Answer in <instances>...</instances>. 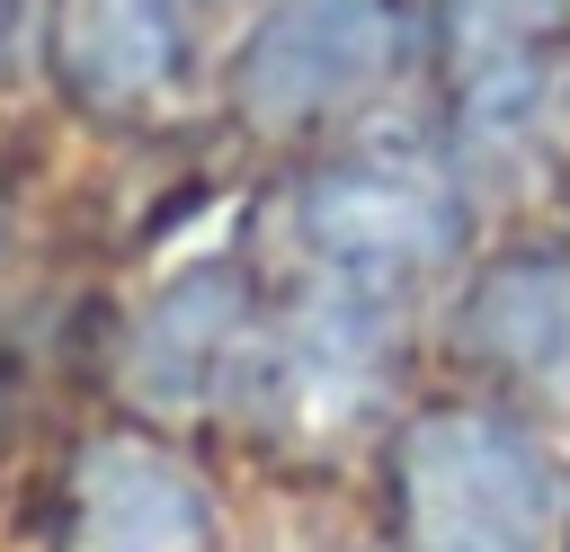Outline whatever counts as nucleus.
Returning <instances> with one entry per match:
<instances>
[{
  "label": "nucleus",
  "instance_id": "7ed1b4c3",
  "mask_svg": "<svg viewBox=\"0 0 570 552\" xmlns=\"http://www.w3.org/2000/svg\"><path fill=\"white\" fill-rule=\"evenodd\" d=\"M401 53V0H267L232 53V98L249 125L294 134L356 107Z\"/></svg>",
  "mask_w": 570,
  "mask_h": 552
},
{
  "label": "nucleus",
  "instance_id": "0eeeda50",
  "mask_svg": "<svg viewBox=\"0 0 570 552\" xmlns=\"http://www.w3.org/2000/svg\"><path fill=\"white\" fill-rule=\"evenodd\" d=\"M53 71L98 116H142L187 71L178 0H53Z\"/></svg>",
  "mask_w": 570,
  "mask_h": 552
},
{
  "label": "nucleus",
  "instance_id": "6e6552de",
  "mask_svg": "<svg viewBox=\"0 0 570 552\" xmlns=\"http://www.w3.org/2000/svg\"><path fill=\"white\" fill-rule=\"evenodd\" d=\"M249 338H258V321H249L240 276H232V267H196V276H178V285L142 312V329H134V347H125V374H134V392H142L151 410H196V401H214L223 383H240Z\"/></svg>",
  "mask_w": 570,
  "mask_h": 552
},
{
  "label": "nucleus",
  "instance_id": "39448f33",
  "mask_svg": "<svg viewBox=\"0 0 570 552\" xmlns=\"http://www.w3.org/2000/svg\"><path fill=\"white\" fill-rule=\"evenodd\" d=\"M62 552H214V499L169 445L98 436L71 472Z\"/></svg>",
  "mask_w": 570,
  "mask_h": 552
},
{
  "label": "nucleus",
  "instance_id": "20e7f679",
  "mask_svg": "<svg viewBox=\"0 0 570 552\" xmlns=\"http://www.w3.org/2000/svg\"><path fill=\"white\" fill-rule=\"evenodd\" d=\"M392 294H356V285H330V276H312L303 285V303L267 329V338H249V383H258V401L285 418V427H303V436H330V427H347L365 401H374V374H383V356H392Z\"/></svg>",
  "mask_w": 570,
  "mask_h": 552
},
{
  "label": "nucleus",
  "instance_id": "f03ea898",
  "mask_svg": "<svg viewBox=\"0 0 570 552\" xmlns=\"http://www.w3.org/2000/svg\"><path fill=\"white\" fill-rule=\"evenodd\" d=\"M294 231H303L312 276L401 303L436 258H454L463 196L445 169H428L410 151H356V160H330L294 196Z\"/></svg>",
  "mask_w": 570,
  "mask_h": 552
},
{
  "label": "nucleus",
  "instance_id": "1a4fd4ad",
  "mask_svg": "<svg viewBox=\"0 0 570 552\" xmlns=\"http://www.w3.org/2000/svg\"><path fill=\"white\" fill-rule=\"evenodd\" d=\"M463 338L517 383L570 374V267L561 258H499L463 294Z\"/></svg>",
  "mask_w": 570,
  "mask_h": 552
},
{
  "label": "nucleus",
  "instance_id": "423d86ee",
  "mask_svg": "<svg viewBox=\"0 0 570 552\" xmlns=\"http://www.w3.org/2000/svg\"><path fill=\"white\" fill-rule=\"evenodd\" d=\"M570 0H436V53L481 134H525L552 98Z\"/></svg>",
  "mask_w": 570,
  "mask_h": 552
},
{
  "label": "nucleus",
  "instance_id": "9d476101",
  "mask_svg": "<svg viewBox=\"0 0 570 552\" xmlns=\"http://www.w3.org/2000/svg\"><path fill=\"white\" fill-rule=\"evenodd\" d=\"M9 18H18V0H0V36H9Z\"/></svg>",
  "mask_w": 570,
  "mask_h": 552
},
{
  "label": "nucleus",
  "instance_id": "f257e3e1",
  "mask_svg": "<svg viewBox=\"0 0 570 552\" xmlns=\"http://www.w3.org/2000/svg\"><path fill=\"white\" fill-rule=\"evenodd\" d=\"M401 552H561L570 481L534 427L499 410H428L392 445Z\"/></svg>",
  "mask_w": 570,
  "mask_h": 552
}]
</instances>
